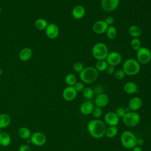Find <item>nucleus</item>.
<instances>
[{"instance_id":"nucleus-27","label":"nucleus","mask_w":151,"mask_h":151,"mask_svg":"<svg viewBox=\"0 0 151 151\" xmlns=\"http://www.w3.org/2000/svg\"><path fill=\"white\" fill-rule=\"evenodd\" d=\"M106 36L109 39V40H114L117 34V29L116 28L113 26H109L106 31Z\"/></svg>"},{"instance_id":"nucleus-17","label":"nucleus","mask_w":151,"mask_h":151,"mask_svg":"<svg viewBox=\"0 0 151 151\" xmlns=\"http://www.w3.org/2000/svg\"><path fill=\"white\" fill-rule=\"evenodd\" d=\"M85 8L81 5H77L75 6L72 9L71 12L73 17L76 19H80L83 18L85 15Z\"/></svg>"},{"instance_id":"nucleus-42","label":"nucleus","mask_w":151,"mask_h":151,"mask_svg":"<svg viewBox=\"0 0 151 151\" xmlns=\"http://www.w3.org/2000/svg\"><path fill=\"white\" fill-rule=\"evenodd\" d=\"M2 132V129L0 128V134L1 133V132Z\"/></svg>"},{"instance_id":"nucleus-3","label":"nucleus","mask_w":151,"mask_h":151,"mask_svg":"<svg viewBox=\"0 0 151 151\" xmlns=\"http://www.w3.org/2000/svg\"><path fill=\"white\" fill-rule=\"evenodd\" d=\"M122 69L127 76H135L140 70V64L134 58H128L123 63Z\"/></svg>"},{"instance_id":"nucleus-29","label":"nucleus","mask_w":151,"mask_h":151,"mask_svg":"<svg viewBox=\"0 0 151 151\" xmlns=\"http://www.w3.org/2000/svg\"><path fill=\"white\" fill-rule=\"evenodd\" d=\"M65 82L68 86H74L77 82V78L74 74L69 73L65 77Z\"/></svg>"},{"instance_id":"nucleus-20","label":"nucleus","mask_w":151,"mask_h":151,"mask_svg":"<svg viewBox=\"0 0 151 151\" xmlns=\"http://www.w3.org/2000/svg\"><path fill=\"white\" fill-rule=\"evenodd\" d=\"M123 90L128 94H133L137 92L138 86L133 81H128L124 85Z\"/></svg>"},{"instance_id":"nucleus-10","label":"nucleus","mask_w":151,"mask_h":151,"mask_svg":"<svg viewBox=\"0 0 151 151\" xmlns=\"http://www.w3.org/2000/svg\"><path fill=\"white\" fill-rule=\"evenodd\" d=\"M120 0H101L100 5L103 11L111 12L114 11L119 5Z\"/></svg>"},{"instance_id":"nucleus-14","label":"nucleus","mask_w":151,"mask_h":151,"mask_svg":"<svg viewBox=\"0 0 151 151\" xmlns=\"http://www.w3.org/2000/svg\"><path fill=\"white\" fill-rule=\"evenodd\" d=\"M107 24L104 20H99L96 21L92 27L93 31L97 34H101L106 32L107 28Z\"/></svg>"},{"instance_id":"nucleus-4","label":"nucleus","mask_w":151,"mask_h":151,"mask_svg":"<svg viewBox=\"0 0 151 151\" xmlns=\"http://www.w3.org/2000/svg\"><path fill=\"white\" fill-rule=\"evenodd\" d=\"M91 53L93 57L96 59L97 61L106 60L109 54L108 47L103 42H97L93 47Z\"/></svg>"},{"instance_id":"nucleus-24","label":"nucleus","mask_w":151,"mask_h":151,"mask_svg":"<svg viewBox=\"0 0 151 151\" xmlns=\"http://www.w3.org/2000/svg\"><path fill=\"white\" fill-rule=\"evenodd\" d=\"M48 25V23L47 21L45 19L42 18H38L37 19L35 20L34 22V26L35 28L39 31L45 30Z\"/></svg>"},{"instance_id":"nucleus-23","label":"nucleus","mask_w":151,"mask_h":151,"mask_svg":"<svg viewBox=\"0 0 151 151\" xmlns=\"http://www.w3.org/2000/svg\"><path fill=\"white\" fill-rule=\"evenodd\" d=\"M18 136L20 138L24 140H28L30 139V137L31 136V132L30 130L25 126L21 127L18 131Z\"/></svg>"},{"instance_id":"nucleus-9","label":"nucleus","mask_w":151,"mask_h":151,"mask_svg":"<svg viewBox=\"0 0 151 151\" xmlns=\"http://www.w3.org/2000/svg\"><path fill=\"white\" fill-rule=\"evenodd\" d=\"M122 60V57L121 54L117 51H111L109 52L106 61L108 65L112 66H116L120 64Z\"/></svg>"},{"instance_id":"nucleus-39","label":"nucleus","mask_w":151,"mask_h":151,"mask_svg":"<svg viewBox=\"0 0 151 151\" xmlns=\"http://www.w3.org/2000/svg\"><path fill=\"white\" fill-rule=\"evenodd\" d=\"M115 68H114V66H112V65H108V67H107V69L106 70V73L109 74V75H112V74H114V72H115Z\"/></svg>"},{"instance_id":"nucleus-46","label":"nucleus","mask_w":151,"mask_h":151,"mask_svg":"<svg viewBox=\"0 0 151 151\" xmlns=\"http://www.w3.org/2000/svg\"><path fill=\"white\" fill-rule=\"evenodd\" d=\"M0 146H1V145H0Z\"/></svg>"},{"instance_id":"nucleus-41","label":"nucleus","mask_w":151,"mask_h":151,"mask_svg":"<svg viewBox=\"0 0 151 151\" xmlns=\"http://www.w3.org/2000/svg\"><path fill=\"white\" fill-rule=\"evenodd\" d=\"M2 71L1 68H0V76L2 75Z\"/></svg>"},{"instance_id":"nucleus-16","label":"nucleus","mask_w":151,"mask_h":151,"mask_svg":"<svg viewBox=\"0 0 151 151\" xmlns=\"http://www.w3.org/2000/svg\"><path fill=\"white\" fill-rule=\"evenodd\" d=\"M109 101V98L107 94L104 93H101L98 94L94 100L95 104L96 107H99L100 108L104 107L107 105Z\"/></svg>"},{"instance_id":"nucleus-40","label":"nucleus","mask_w":151,"mask_h":151,"mask_svg":"<svg viewBox=\"0 0 151 151\" xmlns=\"http://www.w3.org/2000/svg\"><path fill=\"white\" fill-rule=\"evenodd\" d=\"M132 149H133L132 151H143L142 148L140 146H136Z\"/></svg>"},{"instance_id":"nucleus-43","label":"nucleus","mask_w":151,"mask_h":151,"mask_svg":"<svg viewBox=\"0 0 151 151\" xmlns=\"http://www.w3.org/2000/svg\"><path fill=\"white\" fill-rule=\"evenodd\" d=\"M1 7L0 6V14H1Z\"/></svg>"},{"instance_id":"nucleus-45","label":"nucleus","mask_w":151,"mask_h":151,"mask_svg":"<svg viewBox=\"0 0 151 151\" xmlns=\"http://www.w3.org/2000/svg\"><path fill=\"white\" fill-rule=\"evenodd\" d=\"M150 139H151V135H150Z\"/></svg>"},{"instance_id":"nucleus-1","label":"nucleus","mask_w":151,"mask_h":151,"mask_svg":"<svg viewBox=\"0 0 151 151\" xmlns=\"http://www.w3.org/2000/svg\"><path fill=\"white\" fill-rule=\"evenodd\" d=\"M106 123L99 119L90 120L87 124V130L90 134L95 139H101L105 135Z\"/></svg>"},{"instance_id":"nucleus-32","label":"nucleus","mask_w":151,"mask_h":151,"mask_svg":"<svg viewBox=\"0 0 151 151\" xmlns=\"http://www.w3.org/2000/svg\"><path fill=\"white\" fill-rule=\"evenodd\" d=\"M91 114L93 117H94L96 119H97L98 118H100L101 116L103 114V110L101 108L99 107H96L94 108Z\"/></svg>"},{"instance_id":"nucleus-15","label":"nucleus","mask_w":151,"mask_h":151,"mask_svg":"<svg viewBox=\"0 0 151 151\" xmlns=\"http://www.w3.org/2000/svg\"><path fill=\"white\" fill-rule=\"evenodd\" d=\"M142 105V99L139 97H133L128 103V109L133 111H136L140 109Z\"/></svg>"},{"instance_id":"nucleus-6","label":"nucleus","mask_w":151,"mask_h":151,"mask_svg":"<svg viewBox=\"0 0 151 151\" xmlns=\"http://www.w3.org/2000/svg\"><path fill=\"white\" fill-rule=\"evenodd\" d=\"M123 123L129 127H134L137 125L140 121V116L136 111L126 112L122 117Z\"/></svg>"},{"instance_id":"nucleus-12","label":"nucleus","mask_w":151,"mask_h":151,"mask_svg":"<svg viewBox=\"0 0 151 151\" xmlns=\"http://www.w3.org/2000/svg\"><path fill=\"white\" fill-rule=\"evenodd\" d=\"M77 94V92L73 86H67L63 90L62 96L65 100L71 101L76 99Z\"/></svg>"},{"instance_id":"nucleus-18","label":"nucleus","mask_w":151,"mask_h":151,"mask_svg":"<svg viewBox=\"0 0 151 151\" xmlns=\"http://www.w3.org/2000/svg\"><path fill=\"white\" fill-rule=\"evenodd\" d=\"M33 52L32 50L28 47L22 48L19 52L18 57L20 60L22 61H27L29 60L32 57Z\"/></svg>"},{"instance_id":"nucleus-11","label":"nucleus","mask_w":151,"mask_h":151,"mask_svg":"<svg viewBox=\"0 0 151 151\" xmlns=\"http://www.w3.org/2000/svg\"><path fill=\"white\" fill-rule=\"evenodd\" d=\"M46 36L50 39H55L59 35L60 29L58 25L54 23L48 24L45 29Z\"/></svg>"},{"instance_id":"nucleus-2","label":"nucleus","mask_w":151,"mask_h":151,"mask_svg":"<svg viewBox=\"0 0 151 151\" xmlns=\"http://www.w3.org/2000/svg\"><path fill=\"white\" fill-rule=\"evenodd\" d=\"M98 74V71L95 67L89 66L83 68L79 73V77L83 83L91 84L97 80Z\"/></svg>"},{"instance_id":"nucleus-44","label":"nucleus","mask_w":151,"mask_h":151,"mask_svg":"<svg viewBox=\"0 0 151 151\" xmlns=\"http://www.w3.org/2000/svg\"><path fill=\"white\" fill-rule=\"evenodd\" d=\"M0 87H1V83H0Z\"/></svg>"},{"instance_id":"nucleus-31","label":"nucleus","mask_w":151,"mask_h":151,"mask_svg":"<svg viewBox=\"0 0 151 151\" xmlns=\"http://www.w3.org/2000/svg\"><path fill=\"white\" fill-rule=\"evenodd\" d=\"M131 46L134 50H138L141 47V42L139 38H133L130 42Z\"/></svg>"},{"instance_id":"nucleus-13","label":"nucleus","mask_w":151,"mask_h":151,"mask_svg":"<svg viewBox=\"0 0 151 151\" xmlns=\"http://www.w3.org/2000/svg\"><path fill=\"white\" fill-rule=\"evenodd\" d=\"M119 117L114 112L110 111L104 116L105 123L109 126H116L119 122Z\"/></svg>"},{"instance_id":"nucleus-36","label":"nucleus","mask_w":151,"mask_h":151,"mask_svg":"<svg viewBox=\"0 0 151 151\" xmlns=\"http://www.w3.org/2000/svg\"><path fill=\"white\" fill-rule=\"evenodd\" d=\"M114 113L116 114V115L119 118H120V117L122 118L124 116V114H126V110L124 108H123V107H118V108L116 109V110Z\"/></svg>"},{"instance_id":"nucleus-28","label":"nucleus","mask_w":151,"mask_h":151,"mask_svg":"<svg viewBox=\"0 0 151 151\" xmlns=\"http://www.w3.org/2000/svg\"><path fill=\"white\" fill-rule=\"evenodd\" d=\"M118 133V129L116 126H109L106 128L105 135L108 138H113Z\"/></svg>"},{"instance_id":"nucleus-38","label":"nucleus","mask_w":151,"mask_h":151,"mask_svg":"<svg viewBox=\"0 0 151 151\" xmlns=\"http://www.w3.org/2000/svg\"><path fill=\"white\" fill-rule=\"evenodd\" d=\"M108 26L113 25L114 22V18L111 16H107L104 20Z\"/></svg>"},{"instance_id":"nucleus-25","label":"nucleus","mask_w":151,"mask_h":151,"mask_svg":"<svg viewBox=\"0 0 151 151\" xmlns=\"http://www.w3.org/2000/svg\"><path fill=\"white\" fill-rule=\"evenodd\" d=\"M129 33L133 38H139L142 34L141 28L136 25H132L129 28Z\"/></svg>"},{"instance_id":"nucleus-33","label":"nucleus","mask_w":151,"mask_h":151,"mask_svg":"<svg viewBox=\"0 0 151 151\" xmlns=\"http://www.w3.org/2000/svg\"><path fill=\"white\" fill-rule=\"evenodd\" d=\"M114 76L115 78L117 80H122L124 78L126 74L123 69H119L115 71L114 73Z\"/></svg>"},{"instance_id":"nucleus-30","label":"nucleus","mask_w":151,"mask_h":151,"mask_svg":"<svg viewBox=\"0 0 151 151\" xmlns=\"http://www.w3.org/2000/svg\"><path fill=\"white\" fill-rule=\"evenodd\" d=\"M94 94V90L91 87H84V90H83V95L86 99H90L93 97Z\"/></svg>"},{"instance_id":"nucleus-26","label":"nucleus","mask_w":151,"mask_h":151,"mask_svg":"<svg viewBox=\"0 0 151 151\" xmlns=\"http://www.w3.org/2000/svg\"><path fill=\"white\" fill-rule=\"evenodd\" d=\"M108 65H109L106 62V60H97L95 65V68L97 70V71L103 72L106 70Z\"/></svg>"},{"instance_id":"nucleus-37","label":"nucleus","mask_w":151,"mask_h":151,"mask_svg":"<svg viewBox=\"0 0 151 151\" xmlns=\"http://www.w3.org/2000/svg\"><path fill=\"white\" fill-rule=\"evenodd\" d=\"M18 151H32V149L27 144H22L19 147Z\"/></svg>"},{"instance_id":"nucleus-19","label":"nucleus","mask_w":151,"mask_h":151,"mask_svg":"<svg viewBox=\"0 0 151 151\" xmlns=\"http://www.w3.org/2000/svg\"><path fill=\"white\" fill-rule=\"evenodd\" d=\"M94 106L93 104L89 101L84 102L80 106V112L84 115H88L91 114Z\"/></svg>"},{"instance_id":"nucleus-34","label":"nucleus","mask_w":151,"mask_h":151,"mask_svg":"<svg viewBox=\"0 0 151 151\" xmlns=\"http://www.w3.org/2000/svg\"><path fill=\"white\" fill-rule=\"evenodd\" d=\"M84 66L83 64L80 62H76L73 65V70L75 72L80 73L84 68Z\"/></svg>"},{"instance_id":"nucleus-5","label":"nucleus","mask_w":151,"mask_h":151,"mask_svg":"<svg viewBox=\"0 0 151 151\" xmlns=\"http://www.w3.org/2000/svg\"><path fill=\"white\" fill-rule=\"evenodd\" d=\"M137 139L134 134L129 130H125L121 134V143L126 149L133 148L137 145Z\"/></svg>"},{"instance_id":"nucleus-21","label":"nucleus","mask_w":151,"mask_h":151,"mask_svg":"<svg viewBox=\"0 0 151 151\" xmlns=\"http://www.w3.org/2000/svg\"><path fill=\"white\" fill-rule=\"evenodd\" d=\"M11 142V137L6 132H2L0 134V145L4 147L8 146Z\"/></svg>"},{"instance_id":"nucleus-8","label":"nucleus","mask_w":151,"mask_h":151,"mask_svg":"<svg viewBox=\"0 0 151 151\" xmlns=\"http://www.w3.org/2000/svg\"><path fill=\"white\" fill-rule=\"evenodd\" d=\"M31 143L36 146H43L47 141V137L45 135L41 132H35L30 137Z\"/></svg>"},{"instance_id":"nucleus-7","label":"nucleus","mask_w":151,"mask_h":151,"mask_svg":"<svg viewBox=\"0 0 151 151\" xmlns=\"http://www.w3.org/2000/svg\"><path fill=\"white\" fill-rule=\"evenodd\" d=\"M136 57L140 64H147L151 60V51L146 47H140L137 50Z\"/></svg>"},{"instance_id":"nucleus-22","label":"nucleus","mask_w":151,"mask_h":151,"mask_svg":"<svg viewBox=\"0 0 151 151\" xmlns=\"http://www.w3.org/2000/svg\"><path fill=\"white\" fill-rule=\"evenodd\" d=\"M11 119L9 115L6 113L0 114V128L1 129L7 127L11 123Z\"/></svg>"},{"instance_id":"nucleus-35","label":"nucleus","mask_w":151,"mask_h":151,"mask_svg":"<svg viewBox=\"0 0 151 151\" xmlns=\"http://www.w3.org/2000/svg\"><path fill=\"white\" fill-rule=\"evenodd\" d=\"M75 88V90H76V91L78 92H81L83 91V90L84 88V85L83 84V83L81 81H78V82H76V83L74 84V86H73Z\"/></svg>"}]
</instances>
